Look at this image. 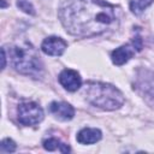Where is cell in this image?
Here are the masks:
<instances>
[{"label": "cell", "instance_id": "obj_1", "mask_svg": "<svg viewBox=\"0 0 154 154\" xmlns=\"http://www.w3.org/2000/svg\"><path fill=\"white\" fill-rule=\"evenodd\" d=\"M59 18L69 34L79 37L100 35L118 24L117 7L105 0H65Z\"/></svg>", "mask_w": 154, "mask_h": 154}, {"label": "cell", "instance_id": "obj_2", "mask_svg": "<svg viewBox=\"0 0 154 154\" xmlns=\"http://www.w3.org/2000/svg\"><path fill=\"white\" fill-rule=\"evenodd\" d=\"M84 94L91 105L106 111L117 109L124 103L122 91L118 88L106 83L90 82L85 85Z\"/></svg>", "mask_w": 154, "mask_h": 154}, {"label": "cell", "instance_id": "obj_3", "mask_svg": "<svg viewBox=\"0 0 154 154\" xmlns=\"http://www.w3.org/2000/svg\"><path fill=\"white\" fill-rule=\"evenodd\" d=\"M10 58L13 67L20 73L36 76L42 71V63L40 57L29 45L11 47Z\"/></svg>", "mask_w": 154, "mask_h": 154}, {"label": "cell", "instance_id": "obj_4", "mask_svg": "<svg viewBox=\"0 0 154 154\" xmlns=\"http://www.w3.org/2000/svg\"><path fill=\"white\" fill-rule=\"evenodd\" d=\"M43 119L42 108L35 102H23L18 106V120L20 124L30 126L38 124Z\"/></svg>", "mask_w": 154, "mask_h": 154}, {"label": "cell", "instance_id": "obj_5", "mask_svg": "<svg viewBox=\"0 0 154 154\" xmlns=\"http://www.w3.org/2000/svg\"><path fill=\"white\" fill-rule=\"evenodd\" d=\"M66 47H67V43L61 37H57V36L47 37L41 45V49L43 53L48 55H54V57L61 55L65 52Z\"/></svg>", "mask_w": 154, "mask_h": 154}, {"label": "cell", "instance_id": "obj_6", "mask_svg": "<svg viewBox=\"0 0 154 154\" xmlns=\"http://www.w3.org/2000/svg\"><path fill=\"white\" fill-rule=\"evenodd\" d=\"M59 82L69 91H76L77 89H79V87L82 84V79H81L79 73L77 71L70 70V69L64 70L59 75Z\"/></svg>", "mask_w": 154, "mask_h": 154}, {"label": "cell", "instance_id": "obj_7", "mask_svg": "<svg viewBox=\"0 0 154 154\" xmlns=\"http://www.w3.org/2000/svg\"><path fill=\"white\" fill-rule=\"evenodd\" d=\"M136 51H137V48L134 45V42L116 48L112 52V54H111V58H112L113 64H116V65H123V64H125L130 58H132L135 55Z\"/></svg>", "mask_w": 154, "mask_h": 154}, {"label": "cell", "instance_id": "obj_8", "mask_svg": "<svg viewBox=\"0 0 154 154\" xmlns=\"http://www.w3.org/2000/svg\"><path fill=\"white\" fill-rule=\"evenodd\" d=\"M51 113H53L60 120H70L75 116V109L70 103L66 102H52L49 106Z\"/></svg>", "mask_w": 154, "mask_h": 154}, {"label": "cell", "instance_id": "obj_9", "mask_svg": "<svg viewBox=\"0 0 154 154\" xmlns=\"http://www.w3.org/2000/svg\"><path fill=\"white\" fill-rule=\"evenodd\" d=\"M101 136L102 135H101V131L99 129L85 128L78 132L77 141L82 144H91V143H96L97 141H100Z\"/></svg>", "mask_w": 154, "mask_h": 154}, {"label": "cell", "instance_id": "obj_10", "mask_svg": "<svg viewBox=\"0 0 154 154\" xmlns=\"http://www.w3.org/2000/svg\"><path fill=\"white\" fill-rule=\"evenodd\" d=\"M43 147H45V149L51 150V152L52 150H57V149L59 152H61V153H69L70 152V147L67 144L61 143L57 138H48V140L43 141Z\"/></svg>", "mask_w": 154, "mask_h": 154}, {"label": "cell", "instance_id": "obj_11", "mask_svg": "<svg viewBox=\"0 0 154 154\" xmlns=\"http://www.w3.org/2000/svg\"><path fill=\"white\" fill-rule=\"evenodd\" d=\"M154 0H129L130 4V10L135 13V14H140L142 13Z\"/></svg>", "mask_w": 154, "mask_h": 154}, {"label": "cell", "instance_id": "obj_12", "mask_svg": "<svg viewBox=\"0 0 154 154\" xmlns=\"http://www.w3.org/2000/svg\"><path fill=\"white\" fill-rule=\"evenodd\" d=\"M0 149L2 153H12L16 150V143L10 138H5L0 144Z\"/></svg>", "mask_w": 154, "mask_h": 154}, {"label": "cell", "instance_id": "obj_13", "mask_svg": "<svg viewBox=\"0 0 154 154\" xmlns=\"http://www.w3.org/2000/svg\"><path fill=\"white\" fill-rule=\"evenodd\" d=\"M17 6L19 7V10L24 11L28 14H35V10H34L32 5L28 0H18L17 1Z\"/></svg>", "mask_w": 154, "mask_h": 154}, {"label": "cell", "instance_id": "obj_14", "mask_svg": "<svg viewBox=\"0 0 154 154\" xmlns=\"http://www.w3.org/2000/svg\"><path fill=\"white\" fill-rule=\"evenodd\" d=\"M152 93H153V94H152V95H154V87H153V88H152ZM152 97H154V96H152Z\"/></svg>", "mask_w": 154, "mask_h": 154}]
</instances>
